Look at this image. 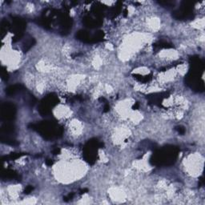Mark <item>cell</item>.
Segmentation results:
<instances>
[{"label": "cell", "mask_w": 205, "mask_h": 205, "mask_svg": "<svg viewBox=\"0 0 205 205\" xmlns=\"http://www.w3.org/2000/svg\"><path fill=\"white\" fill-rule=\"evenodd\" d=\"M179 149L176 147H166L161 150H158L151 158V163L153 165H171L173 164L177 156Z\"/></svg>", "instance_id": "6da1fadb"}, {"label": "cell", "mask_w": 205, "mask_h": 205, "mask_svg": "<svg viewBox=\"0 0 205 205\" xmlns=\"http://www.w3.org/2000/svg\"><path fill=\"white\" fill-rule=\"evenodd\" d=\"M31 128L36 130L46 139H52L54 137L61 136L63 129L54 121H45L39 124H31Z\"/></svg>", "instance_id": "7a4b0ae2"}, {"label": "cell", "mask_w": 205, "mask_h": 205, "mask_svg": "<svg viewBox=\"0 0 205 205\" xmlns=\"http://www.w3.org/2000/svg\"><path fill=\"white\" fill-rule=\"evenodd\" d=\"M100 147V143L97 140H91L86 143L83 148V156L89 163L93 164L97 157V151Z\"/></svg>", "instance_id": "3957f363"}, {"label": "cell", "mask_w": 205, "mask_h": 205, "mask_svg": "<svg viewBox=\"0 0 205 205\" xmlns=\"http://www.w3.org/2000/svg\"><path fill=\"white\" fill-rule=\"evenodd\" d=\"M26 28L25 21L19 18H15L13 19L12 24V31L14 32V36L13 38V42L15 43L22 38L23 32Z\"/></svg>", "instance_id": "277c9868"}, {"label": "cell", "mask_w": 205, "mask_h": 205, "mask_svg": "<svg viewBox=\"0 0 205 205\" xmlns=\"http://www.w3.org/2000/svg\"><path fill=\"white\" fill-rule=\"evenodd\" d=\"M59 102V100L57 97L54 95H48L46 99L41 102L39 107V111L41 115H47L51 111V108H53L54 105H56Z\"/></svg>", "instance_id": "5b68a950"}, {"label": "cell", "mask_w": 205, "mask_h": 205, "mask_svg": "<svg viewBox=\"0 0 205 205\" xmlns=\"http://www.w3.org/2000/svg\"><path fill=\"white\" fill-rule=\"evenodd\" d=\"M173 16L178 19H190L192 17V6L191 3H185L181 8L174 12Z\"/></svg>", "instance_id": "8992f818"}, {"label": "cell", "mask_w": 205, "mask_h": 205, "mask_svg": "<svg viewBox=\"0 0 205 205\" xmlns=\"http://www.w3.org/2000/svg\"><path fill=\"white\" fill-rule=\"evenodd\" d=\"M15 107L11 103H5L2 106L1 114L2 118L5 120H11L15 115Z\"/></svg>", "instance_id": "52a82bcc"}, {"label": "cell", "mask_w": 205, "mask_h": 205, "mask_svg": "<svg viewBox=\"0 0 205 205\" xmlns=\"http://www.w3.org/2000/svg\"><path fill=\"white\" fill-rule=\"evenodd\" d=\"M93 35L94 34H90V33L86 31H80L76 34V37L78 39L84 43H94Z\"/></svg>", "instance_id": "ba28073f"}, {"label": "cell", "mask_w": 205, "mask_h": 205, "mask_svg": "<svg viewBox=\"0 0 205 205\" xmlns=\"http://www.w3.org/2000/svg\"><path fill=\"white\" fill-rule=\"evenodd\" d=\"M83 23L87 27H91V28L97 27H100L101 25L100 19H93L91 17H86L83 20Z\"/></svg>", "instance_id": "9c48e42d"}, {"label": "cell", "mask_w": 205, "mask_h": 205, "mask_svg": "<svg viewBox=\"0 0 205 205\" xmlns=\"http://www.w3.org/2000/svg\"><path fill=\"white\" fill-rule=\"evenodd\" d=\"M24 87L23 86L20 85V84H15V85L10 86L9 87L6 89V93L9 95H14L19 92V91H23Z\"/></svg>", "instance_id": "30bf717a"}, {"label": "cell", "mask_w": 205, "mask_h": 205, "mask_svg": "<svg viewBox=\"0 0 205 205\" xmlns=\"http://www.w3.org/2000/svg\"><path fill=\"white\" fill-rule=\"evenodd\" d=\"M2 178H4V179H17L18 175L17 173L14 171L13 170H11V169H5L2 171Z\"/></svg>", "instance_id": "8fae6325"}, {"label": "cell", "mask_w": 205, "mask_h": 205, "mask_svg": "<svg viewBox=\"0 0 205 205\" xmlns=\"http://www.w3.org/2000/svg\"><path fill=\"white\" fill-rule=\"evenodd\" d=\"M25 154L23 153H11L10 154L9 156H4L2 158V160H17V159H19V158H20L21 156H24Z\"/></svg>", "instance_id": "7c38bea8"}, {"label": "cell", "mask_w": 205, "mask_h": 205, "mask_svg": "<svg viewBox=\"0 0 205 205\" xmlns=\"http://www.w3.org/2000/svg\"><path fill=\"white\" fill-rule=\"evenodd\" d=\"M1 141L4 143H6V144H8V145L14 146L18 144V142L16 140L11 139V138H9L7 136H4L3 135H2V136H1Z\"/></svg>", "instance_id": "4fadbf2b"}, {"label": "cell", "mask_w": 205, "mask_h": 205, "mask_svg": "<svg viewBox=\"0 0 205 205\" xmlns=\"http://www.w3.org/2000/svg\"><path fill=\"white\" fill-rule=\"evenodd\" d=\"M34 43H35V41H34V39L33 38H31L30 39L27 40L26 43L23 44V51L26 52V51L30 50V49L32 47V46L34 45Z\"/></svg>", "instance_id": "5bb4252c"}, {"label": "cell", "mask_w": 205, "mask_h": 205, "mask_svg": "<svg viewBox=\"0 0 205 205\" xmlns=\"http://www.w3.org/2000/svg\"><path fill=\"white\" fill-rule=\"evenodd\" d=\"M154 47H156V48H159V49H161V48H171V47H172V46L170 44V43H165V42H159V43H156V44H154L153 46Z\"/></svg>", "instance_id": "9a60e30c"}, {"label": "cell", "mask_w": 205, "mask_h": 205, "mask_svg": "<svg viewBox=\"0 0 205 205\" xmlns=\"http://www.w3.org/2000/svg\"><path fill=\"white\" fill-rule=\"evenodd\" d=\"M14 131V127L11 124H5L2 128V132L4 133H11Z\"/></svg>", "instance_id": "2e32d148"}, {"label": "cell", "mask_w": 205, "mask_h": 205, "mask_svg": "<svg viewBox=\"0 0 205 205\" xmlns=\"http://www.w3.org/2000/svg\"><path fill=\"white\" fill-rule=\"evenodd\" d=\"M1 76L3 78V80H4L8 79V73H7L6 69L4 67H2V70H1Z\"/></svg>", "instance_id": "e0dca14e"}, {"label": "cell", "mask_w": 205, "mask_h": 205, "mask_svg": "<svg viewBox=\"0 0 205 205\" xmlns=\"http://www.w3.org/2000/svg\"><path fill=\"white\" fill-rule=\"evenodd\" d=\"M176 130L179 132V134H184V132H185V129L183 128V127H181V126L176 127Z\"/></svg>", "instance_id": "ac0fdd59"}, {"label": "cell", "mask_w": 205, "mask_h": 205, "mask_svg": "<svg viewBox=\"0 0 205 205\" xmlns=\"http://www.w3.org/2000/svg\"><path fill=\"white\" fill-rule=\"evenodd\" d=\"M33 187L32 186H27V188H26V189L24 190V193L25 194H29V193H31L32 191H33Z\"/></svg>", "instance_id": "d6986e66"}, {"label": "cell", "mask_w": 205, "mask_h": 205, "mask_svg": "<svg viewBox=\"0 0 205 205\" xmlns=\"http://www.w3.org/2000/svg\"><path fill=\"white\" fill-rule=\"evenodd\" d=\"M73 196H74V193H70L68 194L67 196H65L63 198V200H64V201H69V200H71V199L73 198Z\"/></svg>", "instance_id": "ffe728a7"}, {"label": "cell", "mask_w": 205, "mask_h": 205, "mask_svg": "<svg viewBox=\"0 0 205 205\" xmlns=\"http://www.w3.org/2000/svg\"><path fill=\"white\" fill-rule=\"evenodd\" d=\"M46 164L47 166H51L53 164V161L51 160H46Z\"/></svg>", "instance_id": "44dd1931"}, {"label": "cell", "mask_w": 205, "mask_h": 205, "mask_svg": "<svg viewBox=\"0 0 205 205\" xmlns=\"http://www.w3.org/2000/svg\"><path fill=\"white\" fill-rule=\"evenodd\" d=\"M109 109H110V106H109V104H108V103H106L105 106H104V112H107V111H109Z\"/></svg>", "instance_id": "7402d4cb"}, {"label": "cell", "mask_w": 205, "mask_h": 205, "mask_svg": "<svg viewBox=\"0 0 205 205\" xmlns=\"http://www.w3.org/2000/svg\"><path fill=\"white\" fill-rule=\"evenodd\" d=\"M59 152H60V150L59 149V148H56V149L53 150V153H54V155H57V154H59Z\"/></svg>", "instance_id": "603a6c76"}, {"label": "cell", "mask_w": 205, "mask_h": 205, "mask_svg": "<svg viewBox=\"0 0 205 205\" xmlns=\"http://www.w3.org/2000/svg\"><path fill=\"white\" fill-rule=\"evenodd\" d=\"M88 191L87 189H86V188H84V189H82V190H80V193L83 194V193H86L87 191Z\"/></svg>", "instance_id": "cb8c5ba5"}, {"label": "cell", "mask_w": 205, "mask_h": 205, "mask_svg": "<svg viewBox=\"0 0 205 205\" xmlns=\"http://www.w3.org/2000/svg\"><path fill=\"white\" fill-rule=\"evenodd\" d=\"M138 108H139V104H138V103H135V104L133 106V109H134V110L135 109H137Z\"/></svg>", "instance_id": "d4e9b609"}]
</instances>
